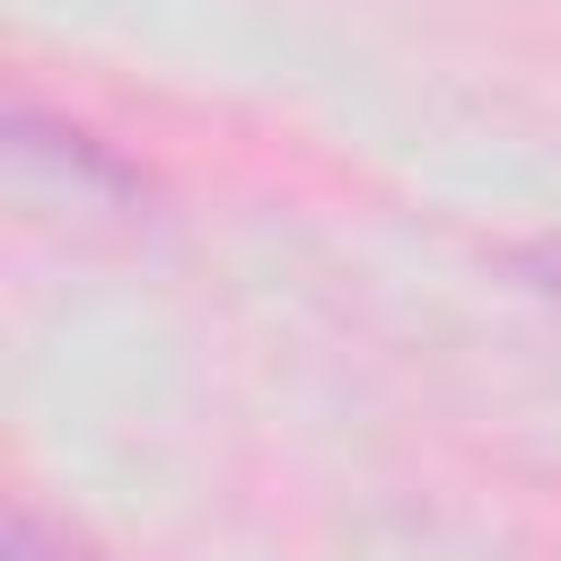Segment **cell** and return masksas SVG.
I'll return each instance as SVG.
<instances>
[{
    "instance_id": "cell-1",
    "label": "cell",
    "mask_w": 561,
    "mask_h": 561,
    "mask_svg": "<svg viewBox=\"0 0 561 561\" xmlns=\"http://www.w3.org/2000/svg\"><path fill=\"white\" fill-rule=\"evenodd\" d=\"M0 561H114V552H96L88 535L53 526L44 508H9V543H0Z\"/></svg>"
}]
</instances>
